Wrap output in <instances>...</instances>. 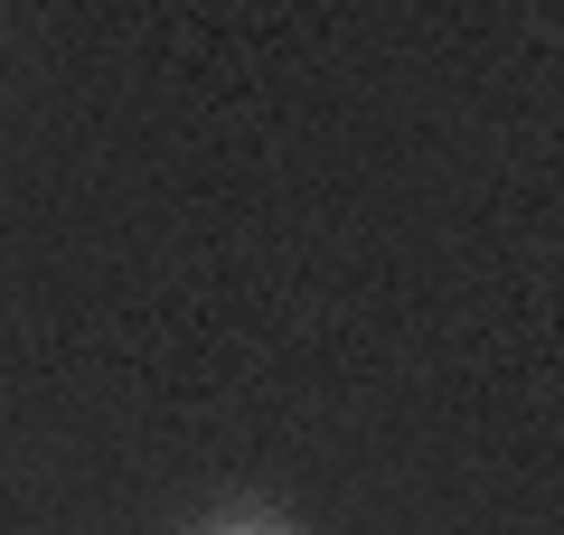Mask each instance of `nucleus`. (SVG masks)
<instances>
[{
  "mask_svg": "<svg viewBox=\"0 0 564 535\" xmlns=\"http://www.w3.org/2000/svg\"><path fill=\"white\" fill-rule=\"evenodd\" d=\"M236 535H282V526H236Z\"/></svg>",
  "mask_w": 564,
  "mask_h": 535,
  "instance_id": "nucleus-1",
  "label": "nucleus"
}]
</instances>
